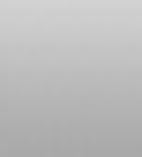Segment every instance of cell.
<instances>
[{
	"instance_id": "obj_1",
	"label": "cell",
	"mask_w": 142,
	"mask_h": 157,
	"mask_svg": "<svg viewBox=\"0 0 142 157\" xmlns=\"http://www.w3.org/2000/svg\"><path fill=\"white\" fill-rule=\"evenodd\" d=\"M8 157H142V0H8Z\"/></svg>"
}]
</instances>
